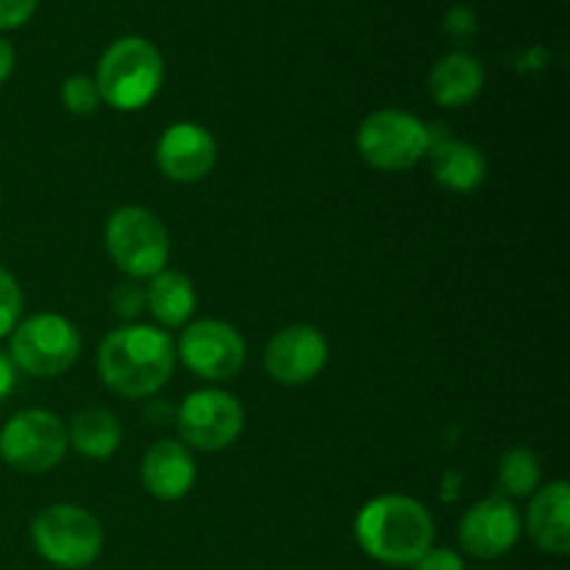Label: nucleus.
Wrapping results in <instances>:
<instances>
[{"instance_id": "6ab92c4d", "label": "nucleus", "mask_w": 570, "mask_h": 570, "mask_svg": "<svg viewBox=\"0 0 570 570\" xmlns=\"http://www.w3.org/2000/svg\"><path fill=\"white\" fill-rule=\"evenodd\" d=\"M120 443L122 426L115 412L106 406H83L67 423V445L83 460H111L120 451Z\"/></svg>"}, {"instance_id": "ddd939ff", "label": "nucleus", "mask_w": 570, "mask_h": 570, "mask_svg": "<svg viewBox=\"0 0 570 570\" xmlns=\"http://www.w3.org/2000/svg\"><path fill=\"white\" fill-rule=\"evenodd\" d=\"M217 148L215 134L193 120H178L161 131L154 159L161 176L173 184H198L215 170Z\"/></svg>"}, {"instance_id": "a878e982", "label": "nucleus", "mask_w": 570, "mask_h": 570, "mask_svg": "<svg viewBox=\"0 0 570 570\" xmlns=\"http://www.w3.org/2000/svg\"><path fill=\"white\" fill-rule=\"evenodd\" d=\"M443 28L449 37L454 39H468L476 33V14H473L468 6H451L449 14H445Z\"/></svg>"}, {"instance_id": "9d476101", "label": "nucleus", "mask_w": 570, "mask_h": 570, "mask_svg": "<svg viewBox=\"0 0 570 570\" xmlns=\"http://www.w3.org/2000/svg\"><path fill=\"white\" fill-rule=\"evenodd\" d=\"M245 429V406L223 387H200L184 395L176 410L178 440L189 451L217 454L232 449Z\"/></svg>"}, {"instance_id": "cd10ccee", "label": "nucleus", "mask_w": 570, "mask_h": 570, "mask_svg": "<svg viewBox=\"0 0 570 570\" xmlns=\"http://www.w3.org/2000/svg\"><path fill=\"white\" fill-rule=\"evenodd\" d=\"M14 65H17L14 45H11L9 39L0 37V83L9 81L11 72H14Z\"/></svg>"}, {"instance_id": "f3484780", "label": "nucleus", "mask_w": 570, "mask_h": 570, "mask_svg": "<svg viewBox=\"0 0 570 570\" xmlns=\"http://www.w3.org/2000/svg\"><path fill=\"white\" fill-rule=\"evenodd\" d=\"M426 87L429 98L443 109L471 106L484 89V65L468 50H451L434 61Z\"/></svg>"}, {"instance_id": "dca6fc26", "label": "nucleus", "mask_w": 570, "mask_h": 570, "mask_svg": "<svg viewBox=\"0 0 570 570\" xmlns=\"http://www.w3.org/2000/svg\"><path fill=\"white\" fill-rule=\"evenodd\" d=\"M426 159L429 167H432V178L449 193H473L488 178V156L479 145L468 142V139H456L445 131L438 134L434 126L432 148H429Z\"/></svg>"}, {"instance_id": "0eeeda50", "label": "nucleus", "mask_w": 570, "mask_h": 570, "mask_svg": "<svg viewBox=\"0 0 570 570\" xmlns=\"http://www.w3.org/2000/svg\"><path fill=\"white\" fill-rule=\"evenodd\" d=\"M356 154L379 173H406L426 159L432 126L406 109H376L356 128Z\"/></svg>"}, {"instance_id": "f257e3e1", "label": "nucleus", "mask_w": 570, "mask_h": 570, "mask_svg": "<svg viewBox=\"0 0 570 570\" xmlns=\"http://www.w3.org/2000/svg\"><path fill=\"white\" fill-rule=\"evenodd\" d=\"M176 343L154 323H122L111 328L95 351L100 384L128 401L154 399L176 371Z\"/></svg>"}, {"instance_id": "9b49d317", "label": "nucleus", "mask_w": 570, "mask_h": 570, "mask_svg": "<svg viewBox=\"0 0 570 570\" xmlns=\"http://www.w3.org/2000/svg\"><path fill=\"white\" fill-rule=\"evenodd\" d=\"M523 534V515L515 501L504 495H488L465 510L456 527V543L462 554L493 562L510 554Z\"/></svg>"}, {"instance_id": "b1692460", "label": "nucleus", "mask_w": 570, "mask_h": 570, "mask_svg": "<svg viewBox=\"0 0 570 570\" xmlns=\"http://www.w3.org/2000/svg\"><path fill=\"white\" fill-rule=\"evenodd\" d=\"M412 570H465V560L460 557V551L445 549V546H432V549L412 566Z\"/></svg>"}, {"instance_id": "5701e85b", "label": "nucleus", "mask_w": 570, "mask_h": 570, "mask_svg": "<svg viewBox=\"0 0 570 570\" xmlns=\"http://www.w3.org/2000/svg\"><path fill=\"white\" fill-rule=\"evenodd\" d=\"M111 312L122 323H137L145 312V284L142 282H122L111 293Z\"/></svg>"}, {"instance_id": "6e6552de", "label": "nucleus", "mask_w": 570, "mask_h": 570, "mask_svg": "<svg viewBox=\"0 0 570 570\" xmlns=\"http://www.w3.org/2000/svg\"><path fill=\"white\" fill-rule=\"evenodd\" d=\"M67 451V423L42 406L14 412L0 429V460L17 473L39 476L53 471Z\"/></svg>"}, {"instance_id": "a211bd4d", "label": "nucleus", "mask_w": 570, "mask_h": 570, "mask_svg": "<svg viewBox=\"0 0 570 570\" xmlns=\"http://www.w3.org/2000/svg\"><path fill=\"white\" fill-rule=\"evenodd\" d=\"M195 309H198V293L187 273L165 267L145 284V312H150L156 321L154 326L165 332L184 328L195 321Z\"/></svg>"}, {"instance_id": "f03ea898", "label": "nucleus", "mask_w": 570, "mask_h": 570, "mask_svg": "<svg viewBox=\"0 0 570 570\" xmlns=\"http://www.w3.org/2000/svg\"><path fill=\"white\" fill-rule=\"evenodd\" d=\"M362 554L387 568H412L434 546V518L426 504L404 493L365 501L354 518Z\"/></svg>"}, {"instance_id": "f8f14e48", "label": "nucleus", "mask_w": 570, "mask_h": 570, "mask_svg": "<svg viewBox=\"0 0 570 570\" xmlns=\"http://www.w3.org/2000/svg\"><path fill=\"white\" fill-rule=\"evenodd\" d=\"M262 360L273 382L284 387H301V384L315 382L326 371L328 340L312 323H293V326L278 328L267 340Z\"/></svg>"}, {"instance_id": "39448f33", "label": "nucleus", "mask_w": 570, "mask_h": 570, "mask_svg": "<svg viewBox=\"0 0 570 570\" xmlns=\"http://www.w3.org/2000/svg\"><path fill=\"white\" fill-rule=\"evenodd\" d=\"M104 248L128 282H148L170 262V232L148 206H120L104 226Z\"/></svg>"}, {"instance_id": "412c9836", "label": "nucleus", "mask_w": 570, "mask_h": 570, "mask_svg": "<svg viewBox=\"0 0 570 570\" xmlns=\"http://www.w3.org/2000/svg\"><path fill=\"white\" fill-rule=\"evenodd\" d=\"M61 104L70 115L76 117H89L98 111L100 106V92L98 83L92 76H70L61 83Z\"/></svg>"}, {"instance_id": "423d86ee", "label": "nucleus", "mask_w": 570, "mask_h": 570, "mask_svg": "<svg viewBox=\"0 0 570 570\" xmlns=\"http://www.w3.org/2000/svg\"><path fill=\"white\" fill-rule=\"evenodd\" d=\"M81 332L59 312H37L20 317L9 334V360L17 373L33 379H59L81 356Z\"/></svg>"}, {"instance_id": "7ed1b4c3", "label": "nucleus", "mask_w": 570, "mask_h": 570, "mask_svg": "<svg viewBox=\"0 0 570 570\" xmlns=\"http://www.w3.org/2000/svg\"><path fill=\"white\" fill-rule=\"evenodd\" d=\"M92 78L100 104L115 111H139L154 104L165 83V56L150 39L120 37L104 50Z\"/></svg>"}, {"instance_id": "4be33fe9", "label": "nucleus", "mask_w": 570, "mask_h": 570, "mask_svg": "<svg viewBox=\"0 0 570 570\" xmlns=\"http://www.w3.org/2000/svg\"><path fill=\"white\" fill-rule=\"evenodd\" d=\"M22 306H26V295H22L20 282L14 273L0 265V340L14 332L22 317Z\"/></svg>"}, {"instance_id": "1a4fd4ad", "label": "nucleus", "mask_w": 570, "mask_h": 570, "mask_svg": "<svg viewBox=\"0 0 570 570\" xmlns=\"http://www.w3.org/2000/svg\"><path fill=\"white\" fill-rule=\"evenodd\" d=\"M176 360L200 382H232L248 362V343L243 332L220 317H198L181 328L176 343Z\"/></svg>"}, {"instance_id": "4468645a", "label": "nucleus", "mask_w": 570, "mask_h": 570, "mask_svg": "<svg viewBox=\"0 0 570 570\" xmlns=\"http://www.w3.org/2000/svg\"><path fill=\"white\" fill-rule=\"evenodd\" d=\"M195 479H198V462L195 451L178 438L156 440L139 462V482L150 499L161 504H173L193 493Z\"/></svg>"}, {"instance_id": "aec40b11", "label": "nucleus", "mask_w": 570, "mask_h": 570, "mask_svg": "<svg viewBox=\"0 0 570 570\" xmlns=\"http://www.w3.org/2000/svg\"><path fill=\"white\" fill-rule=\"evenodd\" d=\"M495 484H499V495L504 499H529L543 484V462L527 445H512L501 454L499 468H495Z\"/></svg>"}, {"instance_id": "2eb2a0df", "label": "nucleus", "mask_w": 570, "mask_h": 570, "mask_svg": "<svg viewBox=\"0 0 570 570\" xmlns=\"http://www.w3.org/2000/svg\"><path fill=\"white\" fill-rule=\"evenodd\" d=\"M523 529L543 554L568 557L570 551V488L566 479L540 484L529 495Z\"/></svg>"}, {"instance_id": "bb28decb", "label": "nucleus", "mask_w": 570, "mask_h": 570, "mask_svg": "<svg viewBox=\"0 0 570 570\" xmlns=\"http://www.w3.org/2000/svg\"><path fill=\"white\" fill-rule=\"evenodd\" d=\"M14 387H17V367L11 365L9 354L0 351V404L14 393Z\"/></svg>"}, {"instance_id": "393cba45", "label": "nucleus", "mask_w": 570, "mask_h": 570, "mask_svg": "<svg viewBox=\"0 0 570 570\" xmlns=\"http://www.w3.org/2000/svg\"><path fill=\"white\" fill-rule=\"evenodd\" d=\"M39 0H0V31L26 26L37 11Z\"/></svg>"}, {"instance_id": "20e7f679", "label": "nucleus", "mask_w": 570, "mask_h": 570, "mask_svg": "<svg viewBox=\"0 0 570 570\" xmlns=\"http://www.w3.org/2000/svg\"><path fill=\"white\" fill-rule=\"evenodd\" d=\"M31 546L48 566L61 570H83L104 554V523L87 507L59 501L33 515Z\"/></svg>"}]
</instances>
